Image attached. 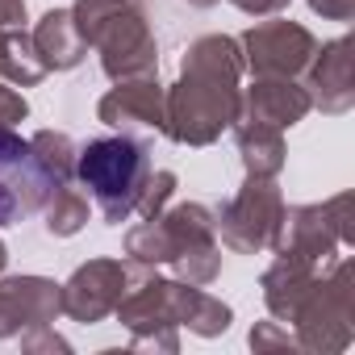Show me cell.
Masks as SVG:
<instances>
[{
  "instance_id": "cell-1",
  "label": "cell",
  "mask_w": 355,
  "mask_h": 355,
  "mask_svg": "<svg viewBox=\"0 0 355 355\" xmlns=\"http://www.w3.org/2000/svg\"><path fill=\"white\" fill-rule=\"evenodd\" d=\"M243 51L230 34H205L189 46L180 80L167 88V138L184 146H209L234 125L243 105Z\"/></svg>"
},
{
  "instance_id": "cell-2",
  "label": "cell",
  "mask_w": 355,
  "mask_h": 355,
  "mask_svg": "<svg viewBox=\"0 0 355 355\" xmlns=\"http://www.w3.org/2000/svg\"><path fill=\"white\" fill-rule=\"evenodd\" d=\"M71 17L80 38L101 55V67L113 84L159 71V42L138 0H76Z\"/></svg>"
},
{
  "instance_id": "cell-3",
  "label": "cell",
  "mask_w": 355,
  "mask_h": 355,
  "mask_svg": "<svg viewBox=\"0 0 355 355\" xmlns=\"http://www.w3.org/2000/svg\"><path fill=\"white\" fill-rule=\"evenodd\" d=\"M146 175H150V150L125 134L96 138L84 150H76V180L92 193V201L109 226L130 222Z\"/></svg>"
},
{
  "instance_id": "cell-4",
  "label": "cell",
  "mask_w": 355,
  "mask_h": 355,
  "mask_svg": "<svg viewBox=\"0 0 355 355\" xmlns=\"http://www.w3.org/2000/svg\"><path fill=\"white\" fill-rule=\"evenodd\" d=\"M355 263L351 259H334L326 276H318V284L309 288V297L301 301L297 318H293V334L301 351H318V355H334L347 351L355 338Z\"/></svg>"
},
{
  "instance_id": "cell-5",
  "label": "cell",
  "mask_w": 355,
  "mask_h": 355,
  "mask_svg": "<svg viewBox=\"0 0 355 355\" xmlns=\"http://www.w3.org/2000/svg\"><path fill=\"white\" fill-rule=\"evenodd\" d=\"M338 247H355V197L338 193L322 205H293L280 218L272 251L305 255L309 263L326 268L338 259Z\"/></svg>"
},
{
  "instance_id": "cell-6",
  "label": "cell",
  "mask_w": 355,
  "mask_h": 355,
  "mask_svg": "<svg viewBox=\"0 0 355 355\" xmlns=\"http://www.w3.org/2000/svg\"><path fill=\"white\" fill-rule=\"evenodd\" d=\"M280 218H284V197L276 189V175H247V184L214 214L222 247H230L234 255L272 251Z\"/></svg>"
},
{
  "instance_id": "cell-7",
  "label": "cell",
  "mask_w": 355,
  "mask_h": 355,
  "mask_svg": "<svg viewBox=\"0 0 355 355\" xmlns=\"http://www.w3.org/2000/svg\"><path fill=\"white\" fill-rule=\"evenodd\" d=\"M55 189L63 184L42 167L30 138H21L13 125H0V230L42 214Z\"/></svg>"
},
{
  "instance_id": "cell-8",
  "label": "cell",
  "mask_w": 355,
  "mask_h": 355,
  "mask_svg": "<svg viewBox=\"0 0 355 355\" xmlns=\"http://www.w3.org/2000/svg\"><path fill=\"white\" fill-rule=\"evenodd\" d=\"M142 268L146 263H134V259H88V263H80L71 272V280L59 284L63 313L71 322H84V326L109 318Z\"/></svg>"
},
{
  "instance_id": "cell-9",
  "label": "cell",
  "mask_w": 355,
  "mask_h": 355,
  "mask_svg": "<svg viewBox=\"0 0 355 355\" xmlns=\"http://www.w3.org/2000/svg\"><path fill=\"white\" fill-rule=\"evenodd\" d=\"M239 51H243V63L255 71V76H305L313 51H318V38L301 26V21H284V17H272V21H259L251 26L243 38H239Z\"/></svg>"
},
{
  "instance_id": "cell-10",
  "label": "cell",
  "mask_w": 355,
  "mask_h": 355,
  "mask_svg": "<svg viewBox=\"0 0 355 355\" xmlns=\"http://www.w3.org/2000/svg\"><path fill=\"white\" fill-rule=\"evenodd\" d=\"M96 117L113 130H167V88L155 76L117 80L96 105Z\"/></svg>"
},
{
  "instance_id": "cell-11",
  "label": "cell",
  "mask_w": 355,
  "mask_h": 355,
  "mask_svg": "<svg viewBox=\"0 0 355 355\" xmlns=\"http://www.w3.org/2000/svg\"><path fill=\"white\" fill-rule=\"evenodd\" d=\"M63 313L59 284L46 276H9L0 280V338L51 326Z\"/></svg>"
},
{
  "instance_id": "cell-12",
  "label": "cell",
  "mask_w": 355,
  "mask_h": 355,
  "mask_svg": "<svg viewBox=\"0 0 355 355\" xmlns=\"http://www.w3.org/2000/svg\"><path fill=\"white\" fill-rule=\"evenodd\" d=\"M351 38H334L326 46L313 51L309 67H305V92H309V105L338 117L355 105V55H351Z\"/></svg>"
},
{
  "instance_id": "cell-13",
  "label": "cell",
  "mask_w": 355,
  "mask_h": 355,
  "mask_svg": "<svg viewBox=\"0 0 355 355\" xmlns=\"http://www.w3.org/2000/svg\"><path fill=\"white\" fill-rule=\"evenodd\" d=\"M309 109L313 105H309L305 84H297L288 76H255V84L243 88L239 117H251V121H263L276 130H293Z\"/></svg>"
},
{
  "instance_id": "cell-14",
  "label": "cell",
  "mask_w": 355,
  "mask_h": 355,
  "mask_svg": "<svg viewBox=\"0 0 355 355\" xmlns=\"http://www.w3.org/2000/svg\"><path fill=\"white\" fill-rule=\"evenodd\" d=\"M318 276H322V268L318 263H309L305 255H293V251H276V259H272V268L263 272V301H268V313L276 318V322H284V326H293V318H297V309H301V301L309 297V288L318 284Z\"/></svg>"
},
{
  "instance_id": "cell-15",
  "label": "cell",
  "mask_w": 355,
  "mask_h": 355,
  "mask_svg": "<svg viewBox=\"0 0 355 355\" xmlns=\"http://www.w3.org/2000/svg\"><path fill=\"white\" fill-rule=\"evenodd\" d=\"M30 38H34L38 59L46 63V71H71V67H80L84 55H88V42L80 38L71 9H51V13H42V21L34 26Z\"/></svg>"
},
{
  "instance_id": "cell-16",
  "label": "cell",
  "mask_w": 355,
  "mask_h": 355,
  "mask_svg": "<svg viewBox=\"0 0 355 355\" xmlns=\"http://www.w3.org/2000/svg\"><path fill=\"white\" fill-rule=\"evenodd\" d=\"M234 142H239V155H243V167L247 175H280L284 167V130L276 125H263V121H251V117H234Z\"/></svg>"
},
{
  "instance_id": "cell-17",
  "label": "cell",
  "mask_w": 355,
  "mask_h": 355,
  "mask_svg": "<svg viewBox=\"0 0 355 355\" xmlns=\"http://www.w3.org/2000/svg\"><path fill=\"white\" fill-rule=\"evenodd\" d=\"M46 76V63L34 51V38L26 30H0V80L17 88H34Z\"/></svg>"
},
{
  "instance_id": "cell-18",
  "label": "cell",
  "mask_w": 355,
  "mask_h": 355,
  "mask_svg": "<svg viewBox=\"0 0 355 355\" xmlns=\"http://www.w3.org/2000/svg\"><path fill=\"white\" fill-rule=\"evenodd\" d=\"M46 234L51 239H71V234H80L84 226H88V197L80 193V189H71V184H63V189H55V197L46 201Z\"/></svg>"
},
{
  "instance_id": "cell-19",
  "label": "cell",
  "mask_w": 355,
  "mask_h": 355,
  "mask_svg": "<svg viewBox=\"0 0 355 355\" xmlns=\"http://www.w3.org/2000/svg\"><path fill=\"white\" fill-rule=\"evenodd\" d=\"M30 146L59 184H76V142L63 130H38L30 138Z\"/></svg>"
},
{
  "instance_id": "cell-20",
  "label": "cell",
  "mask_w": 355,
  "mask_h": 355,
  "mask_svg": "<svg viewBox=\"0 0 355 355\" xmlns=\"http://www.w3.org/2000/svg\"><path fill=\"white\" fill-rule=\"evenodd\" d=\"M180 326H189L193 334H201V338H214V334H222L226 326H230V305L226 301H218V297H209L205 288H189V305H184V322Z\"/></svg>"
},
{
  "instance_id": "cell-21",
  "label": "cell",
  "mask_w": 355,
  "mask_h": 355,
  "mask_svg": "<svg viewBox=\"0 0 355 355\" xmlns=\"http://www.w3.org/2000/svg\"><path fill=\"white\" fill-rule=\"evenodd\" d=\"M171 193H175V171H167V167H159V171H155V167H150L146 184H142V193H138L134 214H142V218H159V214L167 209Z\"/></svg>"
},
{
  "instance_id": "cell-22",
  "label": "cell",
  "mask_w": 355,
  "mask_h": 355,
  "mask_svg": "<svg viewBox=\"0 0 355 355\" xmlns=\"http://www.w3.org/2000/svg\"><path fill=\"white\" fill-rule=\"evenodd\" d=\"M251 347L255 351H301L297 347V334L284 326V322H259L251 330Z\"/></svg>"
},
{
  "instance_id": "cell-23",
  "label": "cell",
  "mask_w": 355,
  "mask_h": 355,
  "mask_svg": "<svg viewBox=\"0 0 355 355\" xmlns=\"http://www.w3.org/2000/svg\"><path fill=\"white\" fill-rule=\"evenodd\" d=\"M30 117V101L17 92V84L0 80V125H17Z\"/></svg>"
},
{
  "instance_id": "cell-24",
  "label": "cell",
  "mask_w": 355,
  "mask_h": 355,
  "mask_svg": "<svg viewBox=\"0 0 355 355\" xmlns=\"http://www.w3.org/2000/svg\"><path fill=\"white\" fill-rule=\"evenodd\" d=\"M309 9L322 13L326 21H351L355 17V0H309Z\"/></svg>"
},
{
  "instance_id": "cell-25",
  "label": "cell",
  "mask_w": 355,
  "mask_h": 355,
  "mask_svg": "<svg viewBox=\"0 0 355 355\" xmlns=\"http://www.w3.org/2000/svg\"><path fill=\"white\" fill-rule=\"evenodd\" d=\"M293 5V0H234V9H243L247 17H276Z\"/></svg>"
},
{
  "instance_id": "cell-26",
  "label": "cell",
  "mask_w": 355,
  "mask_h": 355,
  "mask_svg": "<svg viewBox=\"0 0 355 355\" xmlns=\"http://www.w3.org/2000/svg\"><path fill=\"white\" fill-rule=\"evenodd\" d=\"M26 26V0H0V30H21Z\"/></svg>"
},
{
  "instance_id": "cell-27",
  "label": "cell",
  "mask_w": 355,
  "mask_h": 355,
  "mask_svg": "<svg viewBox=\"0 0 355 355\" xmlns=\"http://www.w3.org/2000/svg\"><path fill=\"white\" fill-rule=\"evenodd\" d=\"M21 347H26V351H38V347H59V351H67V343H63L59 334H51V326H38V334L21 338Z\"/></svg>"
},
{
  "instance_id": "cell-28",
  "label": "cell",
  "mask_w": 355,
  "mask_h": 355,
  "mask_svg": "<svg viewBox=\"0 0 355 355\" xmlns=\"http://www.w3.org/2000/svg\"><path fill=\"white\" fill-rule=\"evenodd\" d=\"M5 263H9V247L0 243V272H5Z\"/></svg>"
},
{
  "instance_id": "cell-29",
  "label": "cell",
  "mask_w": 355,
  "mask_h": 355,
  "mask_svg": "<svg viewBox=\"0 0 355 355\" xmlns=\"http://www.w3.org/2000/svg\"><path fill=\"white\" fill-rule=\"evenodd\" d=\"M189 5H197V9H209V5H218V0H189Z\"/></svg>"
}]
</instances>
